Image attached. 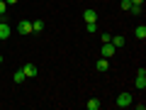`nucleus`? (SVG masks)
Wrapping results in <instances>:
<instances>
[{"mask_svg":"<svg viewBox=\"0 0 146 110\" xmlns=\"http://www.w3.org/2000/svg\"><path fill=\"white\" fill-rule=\"evenodd\" d=\"M141 7H144V5H131L129 12H131V15H141Z\"/></svg>","mask_w":146,"mask_h":110,"instance_id":"obj_14","label":"nucleus"},{"mask_svg":"<svg viewBox=\"0 0 146 110\" xmlns=\"http://www.w3.org/2000/svg\"><path fill=\"white\" fill-rule=\"evenodd\" d=\"M5 3H7V5H15V3H17V0H5Z\"/></svg>","mask_w":146,"mask_h":110,"instance_id":"obj_19","label":"nucleus"},{"mask_svg":"<svg viewBox=\"0 0 146 110\" xmlns=\"http://www.w3.org/2000/svg\"><path fill=\"white\" fill-rule=\"evenodd\" d=\"M83 20L85 22H98V12L95 10H83Z\"/></svg>","mask_w":146,"mask_h":110,"instance_id":"obj_5","label":"nucleus"},{"mask_svg":"<svg viewBox=\"0 0 146 110\" xmlns=\"http://www.w3.org/2000/svg\"><path fill=\"white\" fill-rule=\"evenodd\" d=\"M129 7H131V0H122V10L129 12Z\"/></svg>","mask_w":146,"mask_h":110,"instance_id":"obj_17","label":"nucleus"},{"mask_svg":"<svg viewBox=\"0 0 146 110\" xmlns=\"http://www.w3.org/2000/svg\"><path fill=\"white\" fill-rule=\"evenodd\" d=\"M17 32H20V34H29V32H32V22L22 20L20 25H17Z\"/></svg>","mask_w":146,"mask_h":110,"instance_id":"obj_3","label":"nucleus"},{"mask_svg":"<svg viewBox=\"0 0 146 110\" xmlns=\"http://www.w3.org/2000/svg\"><path fill=\"white\" fill-rule=\"evenodd\" d=\"M134 34H136V39H141V42H144V39H146V27L139 25V27L134 30Z\"/></svg>","mask_w":146,"mask_h":110,"instance_id":"obj_10","label":"nucleus"},{"mask_svg":"<svg viewBox=\"0 0 146 110\" xmlns=\"http://www.w3.org/2000/svg\"><path fill=\"white\" fill-rule=\"evenodd\" d=\"M112 54H115V47H112L110 42H105V44H102V56H105V59H110Z\"/></svg>","mask_w":146,"mask_h":110,"instance_id":"obj_7","label":"nucleus"},{"mask_svg":"<svg viewBox=\"0 0 146 110\" xmlns=\"http://www.w3.org/2000/svg\"><path fill=\"white\" fill-rule=\"evenodd\" d=\"M22 71H25L27 78H34V76H36V66H34V64H25V68H22Z\"/></svg>","mask_w":146,"mask_h":110,"instance_id":"obj_4","label":"nucleus"},{"mask_svg":"<svg viewBox=\"0 0 146 110\" xmlns=\"http://www.w3.org/2000/svg\"><path fill=\"white\" fill-rule=\"evenodd\" d=\"M42 30H44V22H42V20L32 22V32H42Z\"/></svg>","mask_w":146,"mask_h":110,"instance_id":"obj_13","label":"nucleus"},{"mask_svg":"<svg viewBox=\"0 0 146 110\" xmlns=\"http://www.w3.org/2000/svg\"><path fill=\"white\" fill-rule=\"evenodd\" d=\"M88 110H100V100L98 98H90L88 100Z\"/></svg>","mask_w":146,"mask_h":110,"instance_id":"obj_11","label":"nucleus"},{"mask_svg":"<svg viewBox=\"0 0 146 110\" xmlns=\"http://www.w3.org/2000/svg\"><path fill=\"white\" fill-rule=\"evenodd\" d=\"M0 22H3V17H0Z\"/></svg>","mask_w":146,"mask_h":110,"instance_id":"obj_21","label":"nucleus"},{"mask_svg":"<svg viewBox=\"0 0 146 110\" xmlns=\"http://www.w3.org/2000/svg\"><path fill=\"white\" fill-rule=\"evenodd\" d=\"M12 78H15V83H22V81H25L27 76H25V71L20 68V71H15V76H12Z\"/></svg>","mask_w":146,"mask_h":110,"instance_id":"obj_12","label":"nucleus"},{"mask_svg":"<svg viewBox=\"0 0 146 110\" xmlns=\"http://www.w3.org/2000/svg\"><path fill=\"white\" fill-rule=\"evenodd\" d=\"M131 5H144V0H131Z\"/></svg>","mask_w":146,"mask_h":110,"instance_id":"obj_18","label":"nucleus"},{"mask_svg":"<svg viewBox=\"0 0 146 110\" xmlns=\"http://www.w3.org/2000/svg\"><path fill=\"white\" fill-rule=\"evenodd\" d=\"M95 68H98V71H100V73H105V71H107V68H110V61H107V59H105V56H102V59H100V61H98V64H95Z\"/></svg>","mask_w":146,"mask_h":110,"instance_id":"obj_8","label":"nucleus"},{"mask_svg":"<svg viewBox=\"0 0 146 110\" xmlns=\"http://www.w3.org/2000/svg\"><path fill=\"white\" fill-rule=\"evenodd\" d=\"M131 103H134V100H131V93H119L117 95V105H119V108H129Z\"/></svg>","mask_w":146,"mask_h":110,"instance_id":"obj_1","label":"nucleus"},{"mask_svg":"<svg viewBox=\"0 0 146 110\" xmlns=\"http://www.w3.org/2000/svg\"><path fill=\"white\" fill-rule=\"evenodd\" d=\"M10 25H5V20L0 22V39H7V37H10Z\"/></svg>","mask_w":146,"mask_h":110,"instance_id":"obj_6","label":"nucleus"},{"mask_svg":"<svg viewBox=\"0 0 146 110\" xmlns=\"http://www.w3.org/2000/svg\"><path fill=\"white\" fill-rule=\"evenodd\" d=\"M0 64H3V56H0Z\"/></svg>","mask_w":146,"mask_h":110,"instance_id":"obj_20","label":"nucleus"},{"mask_svg":"<svg viewBox=\"0 0 146 110\" xmlns=\"http://www.w3.org/2000/svg\"><path fill=\"white\" fill-rule=\"evenodd\" d=\"M5 10H7V3H5V0H0V17H5Z\"/></svg>","mask_w":146,"mask_h":110,"instance_id":"obj_16","label":"nucleus"},{"mask_svg":"<svg viewBox=\"0 0 146 110\" xmlns=\"http://www.w3.org/2000/svg\"><path fill=\"white\" fill-rule=\"evenodd\" d=\"M110 44H112L115 49H122V47H124V37H112V39H110Z\"/></svg>","mask_w":146,"mask_h":110,"instance_id":"obj_9","label":"nucleus"},{"mask_svg":"<svg viewBox=\"0 0 146 110\" xmlns=\"http://www.w3.org/2000/svg\"><path fill=\"white\" fill-rule=\"evenodd\" d=\"M134 86H136L139 91H144V88H146V71H144V68H141V71L136 73V81H134Z\"/></svg>","mask_w":146,"mask_h":110,"instance_id":"obj_2","label":"nucleus"},{"mask_svg":"<svg viewBox=\"0 0 146 110\" xmlns=\"http://www.w3.org/2000/svg\"><path fill=\"white\" fill-rule=\"evenodd\" d=\"M85 27H88V32H98V22H85Z\"/></svg>","mask_w":146,"mask_h":110,"instance_id":"obj_15","label":"nucleus"}]
</instances>
